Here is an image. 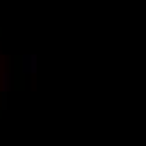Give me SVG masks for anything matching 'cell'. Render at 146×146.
Wrapping results in <instances>:
<instances>
[{"instance_id": "1", "label": "cell", "mask_w": 146, "mask_h": 146, "mask_svg": "<svg viewBox=\"0 0 146 146\" xmlns=\"http://www.w3.org/2000/svg\"><path fill=\"white\" fill-rule=\"evenodd\" d=\"M36 71V57L34 55H23L21 57V73H34Z\"/></svg>"}, {"instance_id": "2", "label": "cell", "mask_w": 146, "mask_h": 146, "mask_svg": "<svg viewBox=\"0 0 146 146\" xmlns=\"http://www.w3.org/2000/svg\"><path fill=\"white\" fill-rule=\"evenodd\" d=\"M11 82H14V80H11V73H2V75H0V84H2V87H0V96H7V94L11 91Z\"/></svg>"}, {"instance_id": "3", "label": "cell", "mask_w": 146, "mask_h": 146, "mask_svg": "<svg viewBox=\"0 0 146 146\" xmlns=\"http://www.w3.org/2000/svg\"><path fill=\"white\" fill-rule=\"evenodd\" d=\"M0 39H2V36H0Z\"/></svg>"}]
</instances>
